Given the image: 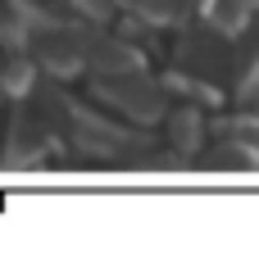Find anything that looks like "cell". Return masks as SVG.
<instances>
[{
    "label": "cell",
    "mask_w": 259,
    "mask_h": 254,
    "mask_svg": "<svg viewBox=\"0 0 259 254\" xmlns=\"http://www.w3.org/2000/svg\"><path fill=\"white\" fill-rule=\"evenodd\" d=\"M123 9H132L146 23H178L187 14V0H118Z\"/></svg>",
    "instance_id": "cell-7"
},
{
    "label": "cell",
    "mask_w": 259,
    "mask_h": 254,
    "mask_svg": "<svg viewBox=\"0 0 259 254\" xmlns=\"http://www.w3.org/2000/svg\"><path fill=\"white\" fill-rule=\"evenodd\" d=\"M91 32L82 27V23H46L41 32H36V41H32V55H36V64L46 68V73H55V77H77L82 73V64L91 59Z\"/></svg>",
    "instance_id": "cell-2"
},
{
    "label": "cell",
    "mask_w": 259,
    "mask_h": 254,
    "mask_svg": "<svg viewBox=\"0 0 259 254\" xmlns=\"http://www.w3.org/2000/svg\"><path fill=\"white\" fill-rule=\"evenodd\" d=\"M173 145L182 150V155H191L196 145H200V114H196V105H187V109H178L173 114Z\"/></svg>",
    "instance_id": "cell-8"
},
{
    "label": "cell",
    "mask_w": 259,
    "mask_h": 254,
    "mask_svg": "<svg viewBox=\"0 0 259 254\" xmlns=\"http://www.w3.org/2000/svg\"><path fill=\"white\" fill-rule=\"evenodd\" d=\"M91 68L96 73H137V68H146V55L132 41H96L91 45Z\"/></svg>",
    "instance_id": "cell-5"
},
{
    "label": "cell",
    "mask_w": 259,
    "mask_h": 254,
    "mask_svg": "<svg viewBox=\"0 0 259 254\" xmlns=\"http://www.w3.org/2000/svg\"><path fill=\"white\" fill-rule=\"evenodd\" d=\"M96 95L109 100V105H114L123 118H132V123H159V118H164V105H168L164 86L150 82L146 68H137V73H100Z\"/></svg>",
    "instance_id": "cell-1"
},
{
    "label": "cell",
    "mask_w": 259,
    "mask_h": 254,
    "mask_svg": "<svg viewBox=\"0 0 259 254\" xmlns=\"http://www.w3.org/2000/svg\"><path fill=\"white\" fill-rule=\"evenodd\" d=\"M59 109H64V118L73 123V145L77 150H87V155H114L118 150V141H127L109 118H100V114H91L87 105H68V100H59Z\"/></svg>",
    "instance_id": "cell-3"
},
{
    "label": "cell",
    "mask_w": 259,
    "mask_h": 254,
    "mask_svg": "<svg viewBox=\"0 0 259 254\" xmlns=\"http://www.w3.org/2000/svg\"><path fill=\"white\" fill-rule=\"evenodd\" d=\"M36 73H41V64H36V55L32 59H23V50L9 59V68H5V91H9V100H23L32 86H36Z\"/></svg>",
    "instance_id": "cell-6"
},
{
    "label": "cell",
    "mask_w": 259,
    "mask_h": 254,
    "mask_svg": "<svg viewBox=\"0 0 259 254\" xmlns=\"http://www.w3.org/2000/svg\"><path fill=\"white\" fill-rule=\"evenodd\" d=\"M255 91H259V50L241 59V73H237V95H241V100H250Z\"/></svg>",
    "instance_id": "cell-9"
},
{
    "label": "cell",
    "mask_w": 259,
    "mask_h": 254,
    "mask_svg": "<svg viewBox=\"0 0 259 254\" xmlns=\"http://www.w3.org/2000/svg\"><path fill=\"white\" fill-rule=\"evenodd\" d=\"M114 5H118V0H68V9H77L87 23H105V18L114 14Z\"/></svg>",
    "instance_id": "cell-10"
},
{
    "label": "cell",
    "mask_w": 259,
    "mask_h": 254,
    "mask_svg": "<svg viewBox=\"0 0 259 254\" xmlns=\"http://www.w3.org/2000/svg\"><path fill=\"white\" fill-rule=\"evenodd\" d=\"M255 9H259V0H200L205 23H209L214 32H223V36H241V32L250 27Z\"/></svg>",
    "instance_id": "cell-4"
}]
</instances>
